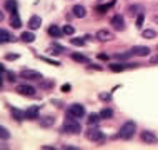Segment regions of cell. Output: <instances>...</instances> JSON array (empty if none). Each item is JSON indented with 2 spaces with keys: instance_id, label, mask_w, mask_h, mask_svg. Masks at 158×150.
Returning <instances> with one entry per match:
<instances>
[{
  "instance_id": "obj_30",
  "label": "cell",
  "mask_w": 158,
  "mask_h": 150,
  "mask_svg": "<svg viewBox=\"0 0 158 150\" xmlns=\"http://www.w3.org/2000/svg\"><path fill=\"white\" fill-rule=\"evenodd\" d=\"M143 20H145V14H140L138 17H136V27H138V28H142Z\"/></svg>"
},
{
  "instance_id": "obj_24",
  "label": "cell",
  "mask_w": 158,
  "mask_h": 150,
  "mask_svg": "<svg viewBox=\"0 0 158 150\" xmlns=\"http://www.w3.org/2000/svg\"><path fill=\"white\" fill-rule=\"evenodd\" d=\"M72 58L75 60V62H80V63H88L90 60H88L85 55H82V54H72Z\"/></svg>"
},
{
  "instance_id": "obj_7",
  "label": "cell",
  "mask_w": 158,
  "mask_h": 150,
  "mask_svg": "<svg viewBox=\"0 0 158 150\" xmlns=\"http://www.w3.org/2000/svg\"><path fill=\"white\" fill-rule=\"evenodd\" d=\"M95 37H97V40H100V42H112L115 38L113 32H110V30H106V28L98 30V32L95 33Z\"/></svg>"
},
{
  "instance_id": "obj_33",
  "label": "cell",
  "mask_w": 158,
  "mask_h": 150,
  "mask_svg": "<svg viewBox=\"0 0 158 150\" xmlns=\"http://www.w3.org/2000/svg\"><path fill=\"white\" fill-rule=\"evenodd\" d=\"M42 60H44V62H47V63H52V65H60V62H57V60H52V58H47V57H40Z\"/></svg>"
},
{
  "instance_id": "obj_34",
  "label": "cell",
  "mask_w": 158,
  "mask_h": 150,
  "mask_svg": "<svg viewBox=\"0 0 158 150\" xmlns=\"http://www.w3.org/2000/svg\"><path fill=\"white\" fill-rule=\"evenodd\" d=\"M5 58L7 60H17V58H19V55H17V54H7Z\"/></svg>"
},
{
  "instance_id": "obj_35",
  "label": "cell",
  "mask_w": 158,
  "mask_h": 150,
  "mask_svg": "<svg viewBox=\"0 0 158 150\" xmlns=\"http://www.w3.org/2000/svg\"><path fill=\"white\" fill-rule=\"evenodd\" d=\"M110 97H112L110 93H100V98H102V100H110Z\"/></svg>"
},
{
  "instance_id": "obj_14",
  "label": "cell",
  "mask_w": 158,
  "mask_h": 150,
  "mask_svg": "<svg viewBox=\"0 0 158 150\" xmlns=\"http://www.w3.org/2000/svg\"><path fill=\"white\" fill-rule=\"evenodd\" d=\"M0 40H2V44H7V42H14L15 37L12 35L7 28H2V30H0Z\"/></svg>"
},
{
  "instance_id": "obj_4",
  "label": "cell",
  "mask_w": 158,
  "mask_h": 150,
  "mask_svg": "<svg viewBox=\"0 0 158 150\" xmlns=\"http://www.w3.org/2000/svg\"><path fill=\"white\" fill-rule=\"evenodd\" d=\"M87 139L92 140V142H102V140L105 139L103 132L100 130V128H95V127H90L87 132Z\"/></svg>"
},
{
  "instance_id": "obj_38",
  "label": "cell",
  "mask_w": 158,
  "mask_h": 150,
  "mask_svg": "<svg viewBox=\"0 0 158 150\" xmlns=\"http://www.w3.org/2000/svg\"><path fill=\"white\" fill-rule=\"evenodd\" d=\"M98 58H102V60H106V58H108V55H105V54H100V55H98Z\"/></svg>"
},
{
  "instance_id": "obj_18",
  "label": "cell",
  "mask_w": 158,
  "mask_h": 150,
  "mask_svg": "<svg viewBox=\"0 0 158 150\" xmlns=\"http://www.w3.org/2000/svg\"><path fill=\"white\" fill-rule=\"evenodd\" d=\"M48 33H50L52 37L58 38V37L63 35V30H62L60 27H57V25H50V27H48Z\"/></svg>"
},
{
  "instance_id": "obj_1",
  "label": "cell",
  "mask_w": 158,
  "mask_h": 150,
  "mask_svg": "<svg viewBox=\"0 0 158 150\" xmlns=\"http://www.w3.org/2000/svg\"><path fill=\"white\" fill-rule=\"evenodd\" d=\"M62 132H65V134H80L82 132V125L77 120V117L68 115V118H65V122H63Z\"/></svg>"
},
{
  "instance_id": "obj_22",
  "label": "cell",
  "mask_w": 158,
  "mask_h": 150,
  "mask_svg": "<svg viewBox=\"0 0 158 150\" xmlns=\"http://www.w3.org/2000/svg\"><path fill=\"white\" fill-rule=\"evenodd\" d=\"M10 112H12V115H14V118L19 120V122L25 118V112H22V110H19V109H15V107H12Z\"/></svg>"
},
{
  "instance_id": "obj_40",
  "label": "cell",
  "mask_w": 158,
  "mask_h": 150,
  "mask_svg": "<svg viewBox=\"0 0 158 150\" xmlns=\"http://www.w3.org/2000/svg\"><path fill=\"white\" fill-rule=\"evenodd\" d=\"M153 62H158V57H155V58H153Z\"/></svg>"
},
{
  "instance_id": "obj_39",
  "label": "cell",
  "mask_w": 158,
  "mask_h": 150,
  "mask_svg": "<svg viewBox=\"0 0 158 150\" xmlns=\"http://www.w3.org/2000/svg\"><path fill=\"white\" fill-rule=\"evenodd\" d=\"M153 22L158 24V15H153Z\"/></svg>"
},
{
  "instance_id": "obj_10",
  "label": "cell",
  "mask_w": 158,
  "mask_h": 150,
  "mask_svg": "<svg viewBox=\"0 0 158 150\" xmlns=\"http://www.w3.org/2000/svg\"><path fill=\"white\" fill-rule=\"evenodd\" d=\"M38 112H40V105H32L25 110V118L28 120H33V118H38Z\"/></svg>"
},
{
  "instance_id": "obj_29",
  "label": "cell",
  "mask_w": 158,
  "mask_h": 150,
  "mask_svg": "<svg viewBox=\"0 0 158 150\" xmlns=\"http://www.w3.org/2000/svg\"><path fill=\"white\" fill-rule=\"evenodd\" d=\"M0 137H2V140H7L8 137H10V134H8V130H7L5 127H2V128H0Z\"/></svg>"
},
{
  "instance_id": "obj_26",
  "label": "cell",
  "mask_w": 158,
  "mask_h": 150,
  "mask_svg": "<svg viewBox=\"0 0 158 150\" xmlns=\"http://www.w3.org/2000/svg\"><path fill=\"white\" fill-rule=\"evenodd\" d=\"M100 117H102V118H112V117H113V110H112V109H103V110L100 112Z\"/></svg>"
},
{
  "instance_id": "obj_21",
  "label": "cell",
  "mask_w": 158,
  "mask_h": 150,
  "mask_svg": "<svg viewBox=\"0 0 158 150\" xmlns=\"http://www.w3.org/2000/svg\"><path fill=\"white\" fill-rule=\"evenodd\" d=\"M20 38H22V42H25V44H32L35 40V35H33V32H22Z\"/></svg>"
},
{
  "instance_id": "obj_3",
  "label": "cell",
  "mask_w": 158,
  "mask_h": 150,
  "mask_svg": "<svg viewBox=\"0 0 158 150\" xmlns=\"http://www.w3.org/2000/svg\"><path fill=\"white\" fill-rule=\"evenodd\" d=\"M20 77L25 80H42V74L37 70H32V68H22L20 70Z\"/></svg>"
},
{
  "instance_id": "obj_23",
  "label": "cell",
  "mask_w": 158,
  "mask_h": 150,
  "mask_svg": "<svg viewBox=\"0 0 158 150\" xmlns=\"http://www.w3.org/2000/svg\"><path fill=\"white\" fill-rule=\"evenodd\" d=\"M5 8L10 14H15L17 12V0H7L5 2Z\"/></svg>"
},
{
  "instance_id": "obj_8",
  "label": "cell",
  "mask_w": 158,
  "mask_h": 150,
  "mask_svg": "<svg viewBox=\"0 0 158 150\" xmlns=\"http://www.w3.org/2000/svg\"><path fill=\"white\" fill-rule=\"evenodd\" d=\"M110 24H112V27L115 30H118V32H122V30H125V20H123L122 15H113L112 20H110Z\"/></svg>"
},
{
  "instance_id": "obj_6",
  "label": "cell",
  "mask_w": 158,
  "mask_h": 150,
  "mask_svg": "<svg viewBox=\"0 0 158 150\" xmlns=\"http://www.w3.org/2000/svg\"><path fill=\"white\" fill-rule=\"evenodd\" d=\"M15 92H19L20 95H25V97H33L37 90L33 88L32 85H25V84H22V85H17V87H15Z\"/></svg>"
},
{
  "instance_id": "obj_32",
  "label": "cell",
  "mask_w": 158,
  "mask_h": 150,
  "mask_svg": "<svg viewBox=\"0 0 158 150\" xmlns=\"http://www.w3.org/2000/svg\"><path fill=\"white\" fill-rule=\"evenodd\" d=\"M112 5H113V2L110 3V5H98V7H97V12H100V14H103V12H106V10H108V8L112 7Z\"/></svg>"
},
{
  "instance_id": "obj_17",
  "label": "cell",
  "mask_w": 158,
  "mask_h": 150,
  "mask_svg": "<svg viewBox=\"0 0 158 150\" xmlns=\"http://www.w3.org/2000/svg\"><path fill=\"white\" fill-rule=\"evenodd\" d=\"M53 123H55V118L50 117V115H47V117H42V118H40V127H44V128L52 127Z\"/></svg>"
},
{
  "instance_id": "obj_12",
  "label": "cell",
  "mask_w": 158,
  "mask_h": 150,
  "mask_svg": "<svg viewBox=\"0 0 158 150\" xmlns=\"http://www.w3.org/2000/svg\"><path fill=\"white\" fill-rule=\"evenodd\" d=\"M142 140L145 144H156V135L153 134V132H150V130H145V132H142Z\"/></svg>"
},
{
  "instance_id": "obj_2",
  "label": "cell",
  "mask_w": 158,
  "mask_h": 150,
  "mask_svg": "<svg viewBox=\"0 0 158 150\" xmlns=\"http://www.w3.org/2000/svg\"><path fill=\"white\" fill-rule=\"evenodd\" d=\"M135 132H136L135 122L128 120V122H125V123H123V125L120 127V130H118V137H120L122 140H130L131 137L135 135Z\"/></svg>"
},
{
  "instance_id": "obj_28",
  "label": "cell",
  "mask_w": 158,
  "mask_h": 150,
  "mask_svg": "<svg viewBox=\"0 0 158 150\" xmlns=\"http://www.w3.org/2000/svg\"><path fill=\"white\" fill-rule=\"evenodd\" d=\"M131 50H128V52H125V54H117L115 55V58H118V60H125V58H128V57H131Z\"/></svg>"
},
{
  "instance_id": "obj_16",
  "label": "cell",
  "mask_w": 158,
  "mask_h": 150,
  "mask_svg": "<svg viewBox=\"0 0 158 150\" xmlns=\"http://www.w3.org/2000/svg\"><path fill=\"white\" fill-rule=\"evenodd\" d=\"M72 12H73V15L78 17V19H85V17H87V8L83 5H75L72 8Z\"/></svg>"
},
{
  "instance_id": "obj_13",
  "label": "cell",
  "mask_w": 158,
  "mask_h": 150,
  "mask_svg": "<svg viewBox=\"0 0 158 150\" xmlns=\"http://www.w3.org/2000/svg\"><path fill=\"white\" fill-rule=\"evenodd\" d=\"M40 25H42V19L38 15H32L30 19H28V28H30V30L40 28Z\"/></svg>"
},
{
  "instance_id": "obj_5",
  "label": "cell",
  "mask_w": 158,
  "mask_h": 150,
  "mask_svg": "<svg viewBox=\"0 0 158 150\" xmlns=\"http://www.w3.org/2000/svg\"><path fill=\"white\" fill-rule=\"evenodd\" d=\"M67 114L68 115H73V117H77V118H80V117H83V115H85V107L80 105V104H72V105H68Z\"/></svg>"
},
{
  "instance_id": "obj_11",
  "label": "cell",
  "mask_w": 158,
  "mask_h": 150,
  "mask_svg": "<svg viewBox=\"0 0 158 150\" xmlns=\"http://www.w3.org/2000/svg\"><path fill=\"white\" fill-rule=\"evenodd\" d=\"M138 63H110V70L113 72H122L125 68H135Z\"/></svg>"
},
{
  "instance_id": "obj_37",
  "label": "cell",
  "mask_w": 158,
  "mask_h": 150,
  "mask_svg": "<svg viewBox=\"0 0 158 150\" xmlns=\"http://www.w3.org/2000/svg\"><path fill=\"white\" fill-rule=\"evenodd\" d=\"M72 87H70V85H68V84H65V85H62V92H68V90H70Z\"/></svg>"
},
{
  "instance_id": "obj_25",
  "label": "cell",
  "mask_w": 158,
  "mask_h": 150,
  "mask_svg": "<svg viewBox=\"0 0 158 150\" xmlns=\"http://www.w3.org/2000/svg\"><path fill=\"white\" fill-rule=\"evenodd\" d=\"M142 35H143V38H155L156 37V32H155V30L147 28V30H143V32H142Z\"/></svg>"
},
{
  "instance_id": "obj_36",
  "label": "cell",
  "mask_w": 158,
  "mask_h": 150,
  "mask_svg": "<svg viewBox=\"0 0 158 150\" xmlns=\"http://www.w3.org/2000/svg\"><path fill=\"white\" fill-rule=\"evenodd\" d=\"M65 150H78V147H73V145H63Z\"/></svg>"
},
{
  "instance_id": "obj_9",
  "label": "cell",
  "mask_w": 158,
  "mask_h": 150,
  "mask_svg": "<svg viewBox=\"0 0 158 150\" xmlns=\"http://www.w3.org/2000/svg\"><path fill=\"white\" fill-rule=\"evenodd\" d=\"M131 54L136 55V57H147V55H150V49L143 45H135L131 47Z\"/></svg>"
},
{
  "instance_id": "obj_19",
  "label": "cell",
  "mask_w": 158,
  "mask_h": 150,
  "mask_svg": "<svg viewBox=\"0 0 158 150\" xmlns=\"http://www.w3.org/2000/svg\"><path fill=\"white\" fill-rule=\"evenodd\" d=\"M100 114H90L88 115V118H87V123L90 127H95V125H98V122H100Z\"/></svg>"
},
{
  "instance_id": "obj_27",
  "label": "cell",
  "mask_w": 158,
  "mask_h": 150,
  "mask_svg": "<svg viewBox=\"0 0 158 150\" xmlns=\"http://www.w3.org/2000/svg\"><path fill=\"white\" fill-rule=\"evenodd\" d=\"M63 35H73L75 33V28L72 27V25H63Z\"/></svg>"
},
{
  "instance_id": "obj_15",
  "label": "cell",
  "mask_w": 158,
  "mask_h": 150,
  "mask_svg": "<svg viewBox=\"0 0 158 150\" xmlns=\"http://www.w3.org/2000/svg\"><path fill=\"white\" fill-rule=\"evenodd\" d=\"M128 14L131 17H138L140 14H145V7L143 5H130L128 7Z\"/></svg>"
},
{
  "instance_id": "obj_20",
  "label": "cell",
  "mask_w": 158,
  "mask_h": 150,
  "mask_svg": "<svg viewBox=\"0 0 158 150\" xmlns=\"http://www.w3.org/2000/svg\"><path fill=\"white\" fill-rule=\"evenodd\" d=\"M10 24H12V27H14V28H20V27H22V20H20V17H19V12L12 14Z\"/></svg>"
},
{
  "instance_id": "obj_31",
  "label": "cell",
  "mask_w": 158,
  "mask_h": 150,
  "mask_svg": "<svg viewBox=\"0 0 158 150\" xmlns=\"http://www.w3.org/2000/svg\"><path fill=\"white\" fill-rule=\"evenodd\" d=\"M72 44H73V45H78V47H83L85 45V40H83V38H72Z\"/></svg>"
}]
</instances>
